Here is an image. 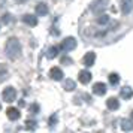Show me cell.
Listing matches in <instances>:
<instances>
[{"label": "cell", "mask_w": 133, "mask_h": 133, "mask_svg": "<svg viewBox=\"0 0 133 133\" xmlns=\"http://www.w3.org/2000/svg\"><path fill=\"white\" fill-rule=\"evenodd\" d=\"M5 52L11 60H15L21 55V43L17 37H11L8 39L6 45H5Z\"/></svg>", "instance_id": "1"}, {"label": "cell", "mask_w": 133, "mask_h": 133, "mask_svg": "<svg viewBox=\"0 0 133 133\" xmlns=\"http://www.w3.org/2000/svg\"><path fill=\"white\" fill-rule=\"evenodd\" d=\"M2 97H3V100L5 102H14L15 99H17V90L14 88V87H6L5 90H3V94H2Z\"/></svg>", "instance_id": "2"}, {"label": "cell", "mask_w": 133, "mask_h": 133, "mask_svg": "<svg viewBox=\"0 0 133 133\" xmlns=\"http://www.w3.org/2000/svg\"><path fill=\"white\" fill-rule=\"evenodd\" d=\"M76 46V39L75 37H66L63 42H61L60 45V49H63V51H72L73 48Z\"/></svg>", "instance_id": "3"}, {"label": "cell", "mask_w": 133, "mask_h": 133, "mask_svg": "<svg viewBox=\"0 0 133 133\" xmlns=\"http://www.w3.org/2000/svg\"><path fill=\"white\" fill-rule=\"evenodd\" d=\"M63 70H61L60 67H51V70H49V76L55 81H61L63 79Z\"/></svg>", "instance_id": "4"}, {"label": "cell", "mask_w": 133, "mask_h": 133, "mask_svg": "<svg viewBox=\"0 0 133 133\" xmlns=\"http://www.w3.org/2000/svg\"><path fill=\"white\" fill-rule=\"evenodd\" d=\"M6 115H8V118H9V120H12V121L18 120L19 117H21V114H19L18 109H17V108H12V106H9V108L6 109Z\"/></svg>", "instance_id": "5"}, {"label": "cell", "mask_w": 133, "mask_h": 133, "mask_svg": "<svg viewBox=\"0 0 133 133\" xmlns=\"http://www.w3.org/2000/svg\"><path fill=\"white\" fill-rule=\"evenodd\" d=\"M93 93L97 94V96H103L106 93V85L103 84V82H96V84L93 85Z\"/></svg>", "instance_id": "6"}, {"label": "cell", "mask_w": 133, "mask_h": 133, "mask_svg": "<svg viewBox=\"0 0 133 133\" xmlns=\"http://www.w3.org/2000/svg\"><path fill=\"white\" fill-rule=\"evenodd\" d=\"M23 23L27 25H30V27H35L37 24V18L36 15H30V14H25L24 17H23Z\"/></svg>", "instance_id": "7"}, {"label": "cell", "mask_w": 133, "mask_h": 133, "mask_svg": "<svg viewBox=\"0 0 133 133\" xmlns=\"http://www.w3.org/2000/svg\"><path fill=\"white\" fill-rule=\"evenodd\" d=\"M133 9V0H121V12L127 15Z\"/></svg>", "instance_id": "8"}, {"label": "cell", "mask_w": 133, "mask_h": 133, "mask_svg": "<svg viewBox=\"0 0 133 133\" xmlns=\"http://www.w3.org/2000/svg\"><path fill=\"white\" fill-rule=\"evenodd\" d=\"M120 96L121 99H126V100H129L130 97L133 96V88L132 87H121V90H120Z\"/></svg>", "instance_id": "9"}, {"label": "cell", "mask_w": 133, "mask_h": 133, "mask_svg": "<svg viewBox=\"0 0 133 133\" xmlns=\"http://www.w3.org/2000/svg\"><path fill=\"white\" fill-rule=\"evenodd\" d=\"M78 78H79V82L81 84H88L91 81V73L88 70H81L78 75Z\"/></svg>", "instance_id": "10"}, {"label": "cell", "mask_w": 133, "mask_h": 133, "mask_svg": "<svg viewBox=\"0 0 133 133\" xmlns=\"http://www.w3.org/2000/svg\"><path fill=\"white\" fill-rule=\"evenodd\" d=\"M84 64L85 66H93V64H94V61H96V54H94V52H87V54L84 55Z\"/></svg>", "instance_id": "11"}, {"label": "cell", "mask_w": 133, "mask_h": 133, "mask_svg": "<svg viewBox=\"0 0 133 133\" xmlns=\"http://www.w3.org/2000/svg\"><path fill=\"white\" fill-rule=\"evenodd\" d=\"M106 106H108L111 111H115V109L120 108V102H118V99H115V97H109L108 100H106Z\"/></svg>", "instance_id": "12"}, {"label": "cell", "mask_w": 133, "mask_h": 133, "mask_svg": "<svg viewBox=\"0 0 133 133\" xmlns=\"http://www.w3.org/2000/svg\"><path fill=\"white\" fill-rule=\"evenodd\" d=\"M105 8H106L105 0H97V2H94V3H93L91 9H93V12H102Z\"/></svg>", "instance_id": "13"}, {"label": "cell", "mask_w": 133, "mask_h": 133, "mask_svg": "<svg viewBox=\"0 0 133 133\" xmlns=\"http://www.w3.org/2000/svg\"><path fill=\"white\" fill-rule=\"evenodd\" d=\"M36 14L37 15H41V17L46 15V14H48V6H46V3H43V2L37 3L36 5Z\"/></svg>", "instance_id": "14"}, {"label": "cell", "mask_w": 133, "mask_h": 133, "mask_svg": "<svg viewBox=\"0 0 133 133\" xmlns=\"http://www.w3.org/2000/svg\"><path fill=\"white\" fill-rule=\"evenodd\" d=\"M120 126H121V129L123 130H126V132H129V130H133V121H130V120H121V123H120Z\"/></svg>", "instance_id": "15"}, {"label": "cell", "mask_w": 133, "mask_h": 133, "mask_svg": "<svg viewBox=\"0 0 133 133\" xmlns=\"http://www.w3.org/2000/svg\"><path fill=\"white\" fill-rule=\"evenodd\" d=\"M58 49H60V46H51V48L46 51V57H48V58H55L57 54H58Z\"/></svg>", "instance_id": "16"}, {"label": "cell", "mask_w": 133, "mask_h": 133, "mask_svg": "<svg viewBox=\"0 0 133 133\" xmlns=\"http://www.w3.org/2000/svg\"><path fill=\"white\" fill-rule=\"evenodd\" d=\"M75 88H76V84H75L73 79H66L64 81V90L66 91H73Z\"/></svg>", "instance_id": "17"}, {"label": "cell", "mask_w": 133, "mask_h": 133, "mask_svg": "<svg viewBox=\"0 0 133 133\" xmlns=\"http://www.w3.org/2000/svg\"><path fill=\"white\" fill-rule=\"evenodd\" d=\"M108 23H109V15L102 14V15L97 18V24H100V25H105V24H108Z\"/></svg>", "instance_id": "18"}, {"label": "cell", "mask_w": 133, "mask_h": 133, "mask_svg": "<svg viewBox=\"0 0 133 133\" xmlns=\"http://www.w3.org/2000/svg\"><path fill=\"white\" fill-rule=\"evenodd\" d=\"M108 79H109V84L117 85V84H118V81H120V76H118L117 73H111V75L108 76Z\"/></svg>", "instance_id": "19"}, {"label": "cell", "mask_w": 133, "mask_h": 133, "mask_svg": "<svg viewBox=\"0 0 133 133\" xmlns=\"http://www.w3.org/2000/svg\"><path fill=\"white\" fill-rule=\"evenodd\" d=\"M36 126H37V123L35 120H27V121H25V127H27V129H30V130H35Z\"/></svg>", "instance_id": "20"}, {"label": "cell", "mask_w": 133, "mask_h": 133, "mask_svg": "<svg viewBox=\"0 0 133 133\" xmlns=\"http://www.w3.org/2000/svg\"><path fill=\"white\" fill-rule=\"evenodd\" d=\"M39 109H41V106H39L37 103H33V105H30L29 111H30L31 114H37V112H39Z\"/></svg>", "instance_id": "21"}, {"label": "cell", "mask_w": 133, "mask_h": 133, "mask_svg": "<svg viewBox=\"0 0 133 133\" xmlns=\"http://www.w3.org/2000/svg\"><path fill=\"white\" fill-rule=\"evenodd\" d=\"M8 78V72L5 67H0V81H5Z\"/></svg>", "instance_id": "22"}, {"label": "cell", "mask_w": 133, "mask_h": 133, "mask_svg": "<svg viewBox=\"0 0 133 133\" xmlns=\"http://www.w3.org/2000/svg\"><path fill=\"white\" fill-rule=\"evenodd\" d=\"M11 21H12L11 14H5V15H3V18H2V23H3V24H8V23H11Z\"/></svg>", "instance_id": "23"}, {"label": "cell", "mask_w": 133, "mask_h": 133, "mask_svg": "<svg viewBox=\"0 0 133 133\" xmlns=\"http://www.w3.org/2000/svg\"><path fill=\"white\" fill-rule=\"evenodd\" d=\"M55 121H57V117H55V115H52V117H51V120H49V124H51V126H54Z\"/></svg>", "instance_id": "24"}, {"label": "cell", "mask_w": 133, "mask_h": 133, "mask_svg": "<svg viewBox=\"0 0 133 133\" xmlns=\"http://www.w3.org/2000/svg\"><path fill=\"white\" fill-rule=\"evenodd\" d=\"M61 61H63V63H66V64H70V63H72V60H70V58H67V57H63Z\"/></svg>", "instance_id": "25"}, {"label": "cell", "mask_w": 133, "mask_h": 133, "mask_svg": "<svg viewBox=\"0 0 133 133\" xmlns=\"http://www.w3.org/2000/svg\"><path fill=\"white\" fill-rule=\"evenodd\" d=\"M15 2H17V3H19V5H21V3H25L27 0H15Z\"/></svg>", "instance_id": "26"}, {"label": "cell", "mask_w": 133, "mask_h": 133, "mask_svg": "<svg viewBox=\"0 0 133 133\" xmlns=\"http://www.w3.org/2000/svg\"><path fill=\"white\" fill-rule=\"evenodd\" d=\"M132 120H133V111H132Z\"/></svg>", "instance_id": "27"}, {"label": "cell", "mask_w": 133, "mask_h": 133, "mask_svg": "<svg viewBox=\"0 0 133 133\" xmlns=\"http://www.w3.org/2000/svg\"><path fill=\"white\" fill-rule=\"evenodd\" d=\"M0 109H2V103H0Z\"/></svg>", "instance_id": "28"}]
</instances>
